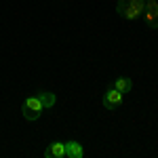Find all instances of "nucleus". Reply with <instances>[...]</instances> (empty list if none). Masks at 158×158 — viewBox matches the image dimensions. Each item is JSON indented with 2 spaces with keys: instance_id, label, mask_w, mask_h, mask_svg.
Here are the masks:
<instances>
[{
  "instance_id": "1a4fd4ad",
  "label": "nucleus",
  "mask_w": 158,
  "mask_h": 158,
  "mask_svg": "<svg viewBox=\"0 0 158 158\" xmlns=\"http://www.w3.org/2000/svg\"><path fill=\"white\" fill-rule=\"evenodd\" d=\"M129 2V6L137 13V17H141L143 15V9H146V0H127Z\"/></svg>"
},
{
  "instance_id": "f03ea898",
  "label": "nucleus",
  "mask_w": 158,
  "mask_h": 158,
  "mask_svg": "<svg viewBox=\"0 0 158 158\" xmlns=\"http://www.w3.org/2000/svg\"><path fill=\"white\" fill-rule=\"evenodd\" d=\"M122 99H124V95H122L120 91H118L116 86H110V89H106V93H103L101 101H103V108L116 110V108H120V106H122Z\"/></svg>"
},
{
  "instance_id": "f257e3e1",
  "label": "nucleus",
  "mask_w": 158,
  "mask_h": 158,
  "mask_svg": "<svg viewBox=\"0 0 158 158\" xmlns=\"http://www.w3.org/2000/svg\"><path fill=\"white\" fill-rule=\"evenodd\" d=\"M42 110H44V106H42V101L38 99V95H32V97H27L23 101V106H21V112H23V118L30 122H34L40 118V114H42Z\"/></svg>"
},
{
  "instance_id": "423d86ee",
  "label": "nucleus",
  "mask_w": 158,
  "mask_h": 158,
  "mask_svg": "<svg viewBox=\"0 0 158 158\" xmlns=\"http://www.w3.org/2000/svg\"><path fill=\"white\" fill-rule=\"evenodd\" d=\"M65 156L68 158H82L85 156V148L78 141H68L65 143Z\"/></svg>"
},
{
  "instance_id": "6e6552de",
  "label": "nucleus",
  "mask_w": 158,
  "mask_h": 158,
  "mask_svg": "<svg viewBox=\"0 0 158 158\" xmlns=\"http://www.w3.org/2000/svg\"><path fill=\"white\" fill-rule=\"evenodd\" d=\"M36 95H38V99L42 101L44 110H47V108H53V106H55V101H57V97H55L51 91H38Z\"/></svg>"
},
{
  "instance_id": "0eeeda50",
  "label": "nucleus",
  "mask_w": 158,
  "mask_h": 158,
  "mask_svg": "<svg viewBox=\"0 0 158 158\" xmlns=\"http://www.w3.org/2000/svg\"><path fill=\"white\" fill-rule=\"evenodd\" d=\"M114 86L120 91L122 95H127V93H131V91H133V80H131L129 76H122V78H118V80L114 82Z\"/></svg>"
},
{
  "instance_id": "7ed1b4c3",
  "label": "nucleus",
  "mask_w": 158,
  "mask_h": 158,
  "mask_svg": "<svg viewBox=\"0 0 158 158\" xmlns=\"http://www.w3.org/2000/svg\"><path fill=\"white\" fill-rule=\"evenodd\" d=\"M143 17L150 30H158V0H146Z\"/></svg>"
},
{
  "instance_id": "20e7f679",
  "label": "nucleus",
  "mask_w": 158,
  "mask_h": 158,
  "mask_svg": "<svg viewBox=\"0 0 158 158\" xmlns=\"http://www.w3.org/2000/svg\"><path fill=\"white\" fill-rule=\"evenodd\" d=\"M116 13L120 15L122 19H127V21H135V19H137V13L129 6L127 0H118V2H116Z\"/></svg>"
},
{
  "instance_id": "39448f33",
  "label": "nucleus",
  "mask_w": 158,
  "mask_h": 158,
  "mask_svg": "<svg viewBox=\"0 0 158 158\" xmlns=\"http://www.w3.org/2000/svg\"><path fill=\"white\" fill-rule=\"evenodd\" d=\"M47 158H63L65 156V143L63 141H53L47 150H44Z\"/></svg>"
}]
</instances>
